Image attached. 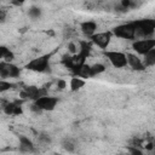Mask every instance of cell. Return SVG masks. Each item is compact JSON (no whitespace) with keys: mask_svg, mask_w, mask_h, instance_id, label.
<instances>
[{"mask_svg":"<svg viewBox=\"0 0 155 155\" xmlns=\"http://www.w3.org/2000/svg\"><path fill=\"white\" fill-rule=\"evenodd\" d=\"M111 33L116 38L130 40V41H134L136 38H137V29H136L134 21H131V22H127V23H122V24H119V25L114 27L111 29Z\"/></svg>","mask_w":155,"mask_h":155,"instance_id":"6da1fadb","label":"cell"},{"mask_svg":"<svg viewBox=\"0 0 155 155\" xmlns=\"http://www.w3.org/2000/svg\"><path fill=\"white\" fill-rule=\"evenodd\" d=\"M136 29H137V36L142 39H149L153 38L155 33V19L154 18H142L134 21Z\"/></svg>","mask_w":155,"mask_h":155,"instance_id":"7a4b0ae2","label":"cell"},{"mask_svg":"<svg viewBox=\"0 0 155 155\" xmlns=\"http://www.w3.org/2000/svg\"><path fill=\"white\" fill-rule=\"evenodd\" d=\"M50 59L51 54H41L29 61L25 64V69L35 73H46L47 70H50Z\"/></svg>","mask_w":155,"mask_h":155,"instance_id":"3957f363","label":"cell"},{"mask_svg":"<svg viewBox=\"0 0 155 155\" xmlns=\"http://www.w3.org/2000/svg\"><path fill=\"white\" fill-rule=\"evenodd\" d=\"M103 54L114 68L122 69L127 67V56L125 52L115 51V50H105L103 51Z\"/></svg>","mask_w":155,"mask_h":155,"instance_id":"277c9868","label":"cell"},{"mask_svg":"<svg viewBox=\"0 0 155 155\" xmlns=\"http://www.w3.org/2000/svg\"><path fill=\"white\" fill-rule=\"evenodd\" d=\"M113 33L111 30H107V31H99V33H96L94 35H92L90 38V41L92 42V45L97 46L98 48L105 51L110 42H111V39H113Z\"/></svg>","mask_w":155,"mask_h":155,"instance_id":"5b68a950","label":"cell"},{"mask_svg":"<svg viewBox=\"0 0 155 155\" xmlns=\"http://www.w3.org/2000/svg\"><path fill=\"white\" fill-rule=\"evenodd\" d=\"M47 94L48 93L45 87H38V86H25L19 92V96L22 99H30L33 102Z\"/></svg>","mask_w":155,"mask_h":155,"instance_id":"8992f818","label":"cell"},{"mask_svg":"<svg viewBox=\"0 0 155 155\" xmlns=\"http://www.w3.org/2000/svg\"><path fill=\"white\" fill-rule=\"evenodd\" d=\"M132 48L138 56H145L149 51L155 48V38L134 40L132 41Z\"/></svg>","mask_w":155,"mask_h":155,"instance_id":"52a82bcc","label":"cell"},{"mask_svg":"<svg viewBox=\"0 0 155 155\" xmlns=\"http://www.w3.org/2000/svg\"><path fill=\"white\" fill-rule=\"evenodd\" d=\"M21 75V68L15 63H6L4 61L0 62V78L1 80L17 79Z\"/></svg>","mask_w":155,"mask_h":155,"instance_id":"ba28073f","label":"cell"},{"mask_svg":"<svg viewBox=\"0 0 155 155\" xmlns=\"http://www.w3.org/2000/svg\"><path fill=\"white\" fill-rule=\"evenodd\" d=\"M92 51V42L91 41H87V40H81L80 44H79V51L74 57V61L78 63V64H85L86 63V59L88 58L90 53Z\"/></svg>","mask_w":155,"mask_h":155,"instance_id":"9c48e42d","label":"cell"},{"mask_svg":"<svg viewBox=\"0 0 155 155\" xmlns=\"http://www.w3.org/2000/svg\"><path fill=\"white\" fill-rule=\"evenodd\" d=\"M59 99L57 97H53V96H44L39 99H36L34 103L42 110V111H52L54 110V108L57 107Z\"/></svg>","mask_w":155,"mask_h":155,"instance_id":"30bf717a","label":"cell"},{"mask_svg":"<svg viewBox=\"0 0 155 155\" xmlns=\"http://www.w3.org/2000/svg\"><path fill=\"white\" fill-rule=\"evenodd\" d=\"M127 56V65L134 70V71H144L145 70V65L143 63V59L139 58L138 54L136 53H126Z\"/></svg>","mask_w":155,"mask_h":155,"instance_id":"8fae6325","label":"cell"},{"mask_svg":"<svg viewBox=\"0 0 155 155\" xmlns=\"http://www.w3.org/2000/svg\"><path fill=\"white\" fill-rule=\"evenodd\" d=\"M2 111L6 115H22L23 114V109L19 102H2Z\"/></svg>","mask_w":155,"mask_h":155,"instance_id":"7c38bea8","label":"cell"},{"mask_svg":"<svg viewBox=\"0 0 155 155\" xmlns=\"http://www.w3.org/2000/svg\"><path fill=\"white\" fill-rule=\"evenodd\" d=\"M18 149L23 154H31L35 151V145L31 139H29L27 136H18Z\"/></svg>","mask_w":155,"mask_h":155,"instance_id":"4fadbf2b","label":"cell"},{"mask_svg":"<svg viewBox=\"0 0 155 155\" xmlns=\"http://www.w3.org/2000/svg\"><path fill=\"white\" fill-rule=\"evenodd\" d=\"M97 27L98 25H97V23L94 21H84V22L80 23V30L87 38H91L92 35L96 34Z\"/></svg>","mask_w":155,"mask_h":155,"instance_id":"5bb4252c","label":"cell"},{"mask_svg":"<svg viewBox=\"0 0 155 155\" xmlns=\"http://www.w3.org/2000/svg\"><path fill=\"white\" fill-rule=\"evenodd\" d=\"M86 84V80L79 78V76H71L70 81H69V88L71 92H78L79 90H81Z\"/></svg>","mask_w":155,"mask_h":155,"instance_id":"9a60e30c","label":"cell"},{"mask_svg":"<svg viewBox=\"0 0 155 155\" xmlns=\"http://www.w3.org/2000/svg\"><path fill=\"white\" fill-rule=\"evenodd\" d=\"M0 57H1V61L6 62V63H12V61L15 59V53L6 46H1L0 47Z\"/></svg>","mask_w":155,"mask_h":155,"instance_id":"2e32d148","label":"cell"},{"mask_svg":"<svg viewBox=\"0 0 155 155\" xmlns=\"http://www.w3.org/2000/svg\"><path fill=\"white\" fill-rule=\"evenodd\" d=\"M61 145H62V148H63L67 153H74L75 149H76V144H75V142H74L71 138H64V139L62 140Z\"/></svg>","mask_w":155,"mask_h":155,"instance_id":"e0dca14e","label":"cell"},{"mask_svg":"<svg viewBox=\"0 0 155 155\" xmlns=\"http://www.w3.org/2000/svg\"><path fill=\"white\" fill-rule=\"evenodd\" d=\"M90 71H91V78L101 75V74H103L105 71V65L103 63H94V64L91 65Z\"/></svg>","mask_w":155,"mask_h":155,"instance_id":"ac0fdd59","label":"cell"},{"mask_svg":"<svg viewBox=\"0 0 155 155\" xmlns=\"http://www.w3.org/2000/svg\"><path fill=\"white\" fill-rule=\"evenodd\" d=\"M143 63L147 67H153L155 65V48H153L151 51H149L145 56H143Z\"/></svg>","mask_w":155,"mask_h":155,"instance_id":"d6986e66","label":"cell"},{"mask_svg":"<svg viewBox=\"0 0 155 155\" xmlns=\"http://www.w3.org/2000/svg\"><path fill=\"white\" fill-rule=\"evenodd\" d=\"M41 15H42V10L39 6H31L28 10V16L31 19H39L41 17Z\"/></svg>","mask_w":155,"mask_h":155,"instance_id":"ffe728a7","label":"cell"},{"mask_svg":"<svg viewBox=\"0 0 155 155\" xmlns=\"http://www.w3.org/2000/svg\"><path fill=\"white\" fill-rule=\"evenodd\" d=\"M15 87V84L7 81V80H0V93H5Z\"/></svg>","mask_w":155,"mask_h":155,"instance_id":"44dd1931","label":"cell"},{"mask_svg":"<svg viewBox=\"0 0 155 155\" xmlns=\"http://www.w3.org/2000/svg\"><path fill=\"white\" fill-rule=\"evenodd\" d=\"M127 150H128V155H145L143 153V150L138 147H133V145H128L127 147Z\"/></svg>","mask_w":155,"mask_h":155,"instance_id":"7402d4cb","label":"cell"},{"mask_svg":"<svg viewBox=\"0 0 155 155\" xmlns=\"http://www.w3.org/2000/svg\"><path fill=\"white\" fill-rule=\"evenodd\" d=\"M39 142H40V143H44V144H50V143L52 142V139H51V137H50L47 133L42 132V133L39 134Z\"/></svg>","mask_w":155,"mask_h":155,"instance_id":"603a6c76","label":"cell"},{"mask_svg":"<svg viewBox=\"0 0 155 155\" xmlns=\"http://www.w3.org/2000/svg\"><path fill=\"white\" fill-rule=\"evenodd\" d=\"M78 46L74 44V42H69L68 44V52L71 54V56H75L76 53H78Z\"/></svg>","mask_w":155,"mask_h":155,"instance_id":"cb8c5ba5","label":"cell"},{"mask_svg":"<svg viewBox=\"0 0 155 155\" xmlns=\"http://www.w3.org/2000/svg\"><path fill=\"white\" fill-rule=\"evenodd\" d=\"M120 5L126 10V11H128L132 6H133V2L131 1V0H121V2H120Z\"/></svg>","mask_w":155,"mask_h":155,"instance_id":"d4e9b609","label":"cell"},{"mask_svg":"<svg viewBox=\"0 0 155 155\" xmlns=\"http://www.w3.org/2000/svg\"><path fill=\"white\" fill-rule=\"evenodd\" d=\"M29 109H30V111H33V113H35V114H41V113H42V110H41V109H40V108L34 103V102L30 104Z\"/></svg>","mask_w":155,"mask_h":155,"instance_id":"484cf974","label":"cell"},{"mask_svg":"<svg viewBox=\"0 0 155 155\" xmlns=\"http://www.w3.org/2000/svg\"><path fill=\"white\" fill-rule=\"evenodd\" d=\"M57 87H58L59 90H63V88L67 87V82H65L64 80H58V81H57Z\"/></svg>","mask_w":155,"mask_h":155,"instance_id":"4316f807","label":"cell"},{"mask_svg":"<svg viewBox=\"0 0 155 155\" xmlns=\"http://www.w3.org/2000/svg\"><path fill=\"white\" fill-rule=\"evenodd\" d=\"M5 18H6V11L5 10H0V21H1V23L5 22Z\"/></svg>","mask_w":155,"mask_h":155,"instance_id":"83f0119b","label":"cell"},{"mask_svg":"<svg viewBox=\"0 0 155 155\" xmlns=\"http://www.w3.org/2000/svg\"><path fill=\"white\" fill-rule=\"evenodd\" d=\"M145 155H155V148L151 149V150H148V151L145 153Z\"/></svg>","mask_w":155,"mask_h":155,"instance_id":"f1b7e54d","label":"cell"}]
</instances>
